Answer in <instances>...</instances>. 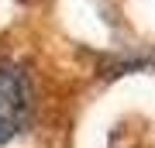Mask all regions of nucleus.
Instances as JSON below:
<instances>
[{"mask_svg":"<svg viewBox=\"0 0 155 148\" xmlns=\"http://www.w3.org/2000/svg\"><path fill=\"white\" fill-rule=\"evenodd\" d=\"M31 121V79L14 59H0V148L11 145Z\"/></svg>","mask_w":155,"mask_h":148,"instance_id":"nucleus-1","label":"nucleus"}]
</instances>
